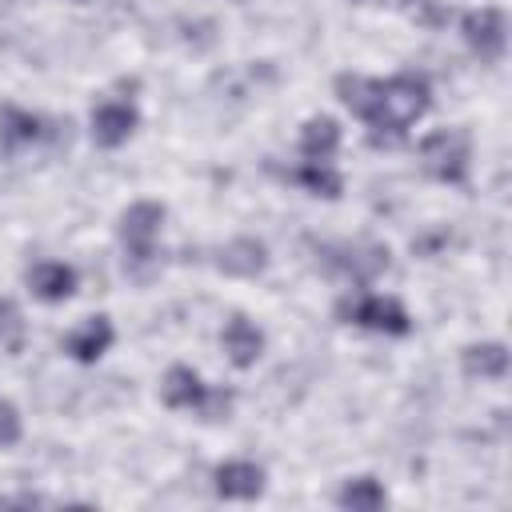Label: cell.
I'll use <instances>...</instances> for the list:
<instances>
[{
	"instance_id": "1",
	"label": "cell",
	"mask_w": 512,
	"mask_h": 512,
	"mask_svg": "<svg viewBox=\"0 0 512 512\" xmlns=\"http://www.w3.org/2000/svg\"><path fill=\"white\" fill-rule=\"evenodd\" d=\"M424 108H428V80L416 72H400L392 80H380L376 108H372L368 124L388 128V132H404L416 116H424Z\"/></svg>"
},
{
	"instance_id": "2",
	"label": "cell",
	"mask_w": 512,
	"mask_h": 512,
	"mask_svg": "<svg viewBox=\"0 0 512 512\" xmlns=\"http://www.w3.org/2000/svg\"><path fill=\"white\" fill-rule=\"evenodd\" d=\"M160 224H164V204H156V200H140V204H132V208L120 216V240H124V252H128V256H124L128 268L148 264V260L156 256L152 240H156Z\"/></svg>"
},
{
	"instance_id": "3",
	"label": "cell",
	"mask_w": 512,
	"mask_h": 512,
	"mask_svg": "<svg viewBox=\"0 0 512 512\" xmlns=\"http://www.w3.org/2000/svg\"><path fill=\"white\" fill-rule=\"evenodd\" d=\"M340 320L348 324H364L372 332H388V336H404L408 332V312L400 308V300L392 296H360V300H340Z\"/></svg>"
},
{
	"instance_id": "4",
	"label": "cell",
	"mask_w": 512,
	"mask_h": 512,
	"mask_svg": "<svg viewBox=\"0 0 512 512\" xmlns=\"http://www.w3.org/2000/svg\"><path fill=\"white\" fill-rule=\"evenodd\" d=\"M420 152H424L428 168H432L440 180L460 184V180L468 176V140H464L460 132L440 128V132H432V136L420 144Z\"/></svg>"
},
{
	"instance_id": "5",
	"label": "cell",
	"mask_w": 512,
	"mask_h": 512,
	"mask_svg": "<svg viewBox=\"0 0 512 512\" xmlns=\"http://www.w3.org/2000/svg\"><path fill=\"white\" fill-rule=\"evenodd\" d=\"M216 268L224 272V276H260L264 268H268V248H264V240H256V236H236V240H228L220 252H216Z\"/></svg>"
},
{
	"instance_id": "6",
	"label": "cell",
	"mask_w": 512,
	"mask_h": 512,
	"mask_svg": "<svg viewBox=\"0 0 512 512\" xmlns=\"http://www.w3.org/2000/svg\"><path fill=\"white\" fill-rule=\"evenodd\" d=\"M460 32L464 40L480 52V56H500L504 52V40H508V24L496 8H480V12H468L460 20Z\"/></svg>"
},
{
	"instance_id": "7",
	"label": "cell",
	"mask_w": 512,
	"mask_h": 512,
	"mask_svg": "<svg viewBox=\"0 0 512 512\" xmlns=\"http://www.w3.org/2000/svg\"><path fill=\"white\" fill-rule=\"evenodd\" d=\"M216 492L224 500H252L264 492V468L252 460H228L216 468Z\"/></svg>"
},
{
	"instance_id": "8",
	"label": "cell",
	"mask_w": 512,
	"mask_h": 512,
	"mask_svg": "<svg viewBox=\"0 0 512 512\" xmlns=\"http://www.w3.org/2000/svg\"><path fill=\"white\" fill-rule=\"evenodd\" d=\"M224 352H228V360L236 368H252L260 360V352H264V332L248 316H232L224 324Z\"/></svg>"
},
{
	"instance_id": "9",
	"label": "cell",
	"mask_w": 512,
	"mask_h": 512,
	"mask_svg": "<svg viewBox=\"0 0 512 512\" xmlns=\"http://www.w3.org/2000/svg\"><path fill=\"white\" fill-rule=\"evenodd\" d=\"M136 128V112L128 104H100L92 108V140L100 148H120Z\"/></svg>"
},
{
	"instance_id": "10",
	"label": "cell",
	"mask_w": 512,
	"mask_h": 512,
	"mask_svg": "<svg viewBox=\"0 0 512 512\" xmlns=\"http://www.w3.org/2000/svg\"><path fill=\"white\" fill-rule=\"evenodd\" d=\"M160 396H164L168 408H204L208 388H204V380H200L192 368L172 364L168 376H164V384H160Z\"/></svg>"
},
{
	"instance_id": "11",
	"label": "cell",
	"mask_w": 512,
	"mask_h": 512,
	"mask_svg": "<svg viewBox=\"0 0 512 512\" xmlns=\"http://www.w3.org/2000/svg\"><path fill=\"white\" fill-rule=\"evenodd\" d=\"M28 288H32L40 300L56 304V300H68V296L76 292V272H72L68 264H60V260H44V264H36V268L28 272Z\"/></svg>"
},
{
	"instance_id": "12",
	"label": "cell",
	"mask_w": 512,
	"mask_h": 512,
	"mask_svg": "<svg viewBox=\"0 0 512 512\" xmlns=\"http://www.w3.org/2000/svg\"><path fill=\"white\" fill-rule=\"evenodd\" d=\"M336 148H340V124H336V120L316 116V120H308V124H304L300 156H304L308 164H332Z\"/></svg>"
},
{
	"instance_id": "13",
	"label": "cell",
	"mask_w": 512,
	"mask_h": 512,
	"mask_svg": "<svg viewBox=\"0 0 512 512\" xmlns=\"http://www.w3.org/2000/svg\"><path fill=\"white\" fill-rule=\"evenodd\" d=\"M108 344H112V324L104 320V316H92V320H84L72 336H68V352L80 360V364H92V360H100L104 352H108Z\"/></svg>"
},
{
	"instance_id": "14",
	"label": "cell",
	"mask_w": 512,
	"mask_h": 512,
	"mask_svg": "<svg viewBox=\"0 0 512 512\" xmlns=\"http://www.w3.org/2000/svg\"><path fill=\"white\" fill-rule=\"evenodd\" d=\"M336 92H340V100H344V108H348V112H356L360 120H368V116H372V108H376L380 80H368V76H352V72H344V76H336Z\"/></svg>"
},
{
	"instance_id": "15",
	"label": "cell",
	"mask_w": 512,
	"mask_h": 512,
	"mask_svg": "<svg viewBox=\"0 0 512 512\" xmlns=\"http://www.w3.org/2000/svg\"><path fill=\"white\" fill-rule=\"evenodd\" d=\"M464 372L480 380H500L508 372V348L504 344H472L464 348Z\"/></svg>"
},
{
	"instance_id": "16",
	"label": "cell",
	"mask_w": 512,
	"mask_h": 512,
	"mask_svg": "<svg viewBox=\"0 0 512 512\" xmlns=\"http://www.w3.org/2000/svg\"><path fill=\"white\" fill-rule=\"evenodd\" d=\"M36 136H40V120L36 116H28V112H20L12 104L0 108V148L4 152L20 148V144H32Z\"/></svg>"
},
{
	"instance_id": "17",
	"label": "cell",
	"mask_w": 512,
	"mask_h": 512,
	"mask_svg": "<svg viewBox=\"0 0 512 512\" xmlns=\"http://www.w3.org/2000/svg\"><path fill=\"white\" fill-rule=\"evenodd\" d=\"M336 500H340V508H352V512H376V508H384V488L372 476H360V480H348Z\"/></svg>"
},
{
	"instance_id": "18",
	"label": "cell",
	"mask_w": 512,
	"mask_h": 512,
	"mask_svg": "<svg viewBox=\"0 0 512 512\" xmlns=\"http://www.w3.org/2000/svg\"><path fill=\"white\" fill-rule=\"evenodd\" d=\"M296 180H300L308 192L328 196V200H336V196H340V188H344V180H340V172H336L332 164H304Z\"/></svg>"
},
{
	"instance_id": "19",
	"label": "cell",
	"mask_w": 512,
	"mask_h": 512,
	"mask_svg": "<svg viewBox=\"0 0 512 512\" xmlns=\"http://www.w3.org/2000/svg\"><path fill=\"white\" fill-rule=\"evenodd\" d=\"M20 344H24V316L12 300L0 296V348L20 352Z\"/></svg>"
},
{
	"instance_id": "20",
	"label": "cell",
	"mask_w": 512,
	"mask_h": 512,
	"mask_svg": "<svg viewBox=\"0 0 512 512\" xmlns=\"http://www.w3.org/2000/svg\"><path fill=\"white\" fill-rule=\"evenodd\" d=\"M20 432H24L20 412H16L8 400H0V448H12V444L20 440Z\"/></svg>"
}]
</instances>
